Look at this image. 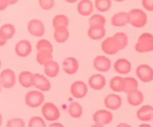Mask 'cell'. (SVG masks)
<instances>
[{
	"instance_id": "cell-4",
	"label": "cell",
	"mask_w": 153,
	"mask_h": 127,
	"mask_svg": "<svg viewBox=\"0 0 153 127\" xmlns=\"http://www.w3.org/2000/svg\"><path fill=\"white\" fill-rule=\"evenodd\" d=\"M41 113L46 120L52 122L58 120L61 115L59 109L56 105L50 102L43 104L41 107Z\"/></svg>"
},
{
	"instance_id": "cell-43",
	"label": "cell",
	"mask_w": 153,
	"mask_h": 127,
	"mask_svg": "<svg viewBox=\"0 0 153 127\" xmlns=\"http://www.w3.org/2000/svg\"><path fill=\"white\" fill-rule=\"evenodd\" d=\"M7 2V4L9 5H13L18 1V0H4Z\"/></svg>"
},
{
	"instance_id": "cell-31",
	"label": "cell",
	"mask_w": 153,
	"mask_h": 127,
	"mask_svg": "<svg viewBox=\"0 0 153 127\" xmlns=\"http://www.w3.org/2000/svg\"><path fill=\"white\" fill-rule=\"evenodd\" d=\"M90 26H100L103 27L106 24V18L103 15L100 13L91 14L88 21Z\"/></svg>"
},
{
	"instance_id": "cell-17",
	"label": "cell",
	"mask_w": 153,
	"mask_h": 127,
	"mask_svg": "<svg viewBox=\"0 0 153 127\" xmlns=\"http://www.w3.org/2000/svg\"><path fill=\"white\" fill-rule=\"evenodd\" d=\"M131 62L126 58H119L114 64V71L119 74H128L131 71Z\"/></svg>"
},
{
	"instance_id": "cell-48",
	"label": "cell",
	"mask_w": 153,
	"mask_h": 127,
	"mask_svg": "<svg viewBox=\"0 0 153 127\" xmlns=\"http://www.w3.org/2000/svg\"><path fill=\"white\" fill-rule=\"evenodd\" d=\"M91 127H104V126H102V125H99V124H94V125H92Z\"/></svg>"
},
{
	"instance_id": "cell-28",
	"label": "cell",
	"mask_w": 153,
	"mask_h": 127,
	"mask_svg": "<svg viewBox=\"0 0 153 127\" xmlns=\"http://www.w3.org/2000/svg\"><path fill=\"white\" fill-rule=\"evenodd\" d=\"M67 112L70 117H72L73 118H80L83 114V108L79 102L73 101L69 105Z\"/></svg>"
},
{
	"instance_id": "cell-6",
	"label": "cell",
	"mask_w": 153,
	"mask_h": 127,
	"mask_svg": "<svg viewBox=\"0 0 153 127\" xmlns=\"http://www.w3.org/2000/svg\"><path fill=\"white\" fill-rule=\"evenodd\" d=\"M27 31L34 37H43L46 32V28L41 20L38 19H31L27 23Z\"/></svg>"
},
{
	"instance_id": "cell-36",
	"label": "cell",
	"mask_w": 153,
	"mask_h": 127,
	"mask_svg": "<svg viewBox=\"0 0 153 127\" xmlns=\"http://www.w3.org/2000/svg\"><path fill=\"white\" fill-rule=\"evenodd\" d=\"M28 127H46V123L42 117L33 116L28 120Z\"/></svg>"
},
{
	"instance_id": "cell-9",
	"label": "cell",
	"mask_w": 153,
	"mask_h": 127,
	"mask_svg": "<svg viewBox=\"0 0 153 127\" xmlns=\"http://www.w3.org/2000/svg\"><path fill=\"white\" fill-rule=\"evenodd\" d=\"M113 114L111 112L107 109H100L97 110L93 115V120L96 124L105 126L109 124L113 120Z\"/></svg>"
},
{
	"instance_id": "cell-38",
	"label": "cell",
	"mask_w": 153,
	"mask_h": 127,
	"mask_svg": "<svg viewBox=\"0 0 153 127\" xmlns=\"http://www.w3.org/2000/svg\"><path fill=\"white\" fill-rule=\"evenodd\" d=\"M40 7L44 10H50L55 6V0H38Z\"/></svg>"
},
{
	"instance_id": "cell-25",
	"label": "cell",
	"mask_w": 153,
	"mask_h": 127,
	"mask_svg": "<svg viewBox=\"0 0 153 127\" xmlns=\"http://www.w3.org/2000/svg\"><path fill=\"white\" fill-rule=\"evenodd\" d=\"M70 34L68 28H58L54 29V39H55V42L60 43V44H62L67 41V40L70 38Z\"/></svg>"
},
{
	"instance_id": "cell-7",
	"label": "cell",
	"mask_w": 153,
	"mask_h": 127,
	"mask_svg": "<svg viewBox=\"0 0 153 127\" xmlns=\"http://www.w3.org/2000/svg\"><path fill=\"white\" fill-rule=\"evenodd\" d=\"M16 76L14 71L10 68H4L0 73V83L4 89H11L15 86Z\"/></svg>"
},
{
	"instance_id": "cell-32",
	"label": "cell",
	"mask_w": 153,
	"mask_h": 127,
	"mask_svg": "<svg viewBox=\"0 0 153 127\" xmlns=\"http://www.w3.org/2000/svg\"><path fill=\"white\" fill-rule=\"evenodd\" d=\"M94 5L98 11L105 13L112 7V1L111 0H95Z\"/></svg>"
},
{
	"instance_id": "cell-49",
	"label": "cell",
	"mask_w": 153,
	"mask_h": 127,
	"mask_svg": "<svg viewBox=\"0 0 153 127\" xmlns=\"http://www.w3.org/2000/svg\"><path fill=\"white\" fill-rule=\"evenodd\" d=\"M114 1H117V2H123V1H124L125 0H114Z\"/></svg>"
},
{
	"instance_id": "cell-46",
	"label": "cell",
	"mask_w": 153,
	"mask_h": 127,
	"mask_svg": "<svg viewBox=\"0 0 153 127\" xmlns=\"http://www.w3.org/2000/svg\"><path fill=\"white\" fill-rule=\"evenodd\" d=\"M138 127H152V126L148 123H143V124H140Z\"/></svg>"
},
{
	"instance_id": "cell-10",
	"label": "cell",
	"mask_w": 153,
	"mask_h": 127,
	"mask_svg": "<svg viewBox=\"0 0 153 127\" xmlns=\"http://www.w3.org/2000/svg\"><path fill=\"white\" fill-rule=\"evenodd\" d=\"M93 66L99 72H108L111 68V61L107 56L97 55L93 61Z\"/></svg>"
},
{
	"instance_id": "cell-1",
	"label": "cell",
	"mask_w": 153,
	"mask_h": 127,
	"mask_svg": "<svg viewBox=\"0 0 153 127\" xmlns=\"http://www.w3.org/2000/svg\"><path fill=\"white\" fill-rule=\"evenodd\" d=\"M137 53H149L153 51V36L151 33L145 32L140 34L134 46Z\"/></svg>"
},
{
	"instance_id": "cell-30",
	"label": "cell",
	"mask_w": 153,
	"mask_h": 127,
	"mask_svg": "<svg viewBox=\"0 0 153 127\" xmlns=\"http://www.w3.org/2000/svg\"><path fill=\"white\" fill-rule=\"evenodd\" d=\"M53 52L47 51H37L36 54V60L40 65H44L50 60L53 59Z\"/></svg>"
},
{
	"instance_id": "cell-45",
	"label": "cell",
	"mask_w": 153,
	"mask_h": 127,
	"mask_svg": "<svg viewBox=\"0 0 153 127\" xmlns=\"http://www.w3.org/2000/svg\"><path fill=\"white\" fill-rule=\"evenodd\" d=\"M67 3H70V4H73V3H76L77 1H79V0H65Z\"/></svg>"
},
{
	"instance_id": "cell-44",
	"label": "cell",
	"mask_w": 153,
	"mask_h": 127,
	"mask_svg": "<svg viewBox=\"0 0 153 127\" xmlns=\"http://www.w3.org/2000/svg\"><path fill=\"white\" fill-rule=\"evenodd\" d=\"M116 127H132L131 125L128 124V123H120L119 124H117L116 126Z\"/></svg>"
},
{
	"instance_id": "cell-14",
	"label": "cell",
	"mask_w": 153,
	"mask_h": 127,
	"mask_svg": "<svg viewBox=\"0 0 153 127\" xmlns=\"http://www.w3.org/2000/svg\"><path fill=\"white\" fill-rule=\"evenodd\" d=\"M34 86L38 91L43 92H49L51 89L52 85L46 76L37 73V74H34V86Z\"/></svg>"
},
{
	"instance_id": "cell-8",
	"label": "cell",
	"mask_w": 153,
	"mask_h": 127,
	"mask_svg": "<svg viewBox=\"0 0 153 127\" xmlns=\"http://www.w3.org/2000/svg\"><path fill=\"white\" fill-rule=\"evenodd\" d=\"M135 74L137 78L143 83H151L153 80V69L147 64H140L137 65Z\"/></svg>"
},
{
	"instance_id": "cell-37",
	"label": "cell",
	"mask_w": 153,
	"mask_h": 127,
	"mask_svg": "<svg viewBox=\"0 0 153 127\" xmlns=\"http://www.w3.org/2000/svg\"><path fill=\"white\" fill-rule=\"evenodd\" d=\"M25 123L23 119L15 117L8 120L6 123V127H25Z\"/></svg>"
},
{
	"instance_id": "cell-5",
	"label": "cell",
	"mask_w": 153,
	"mask_h": 127,
	"mask_svg": "<svg viewBox=\"0 0 153 127\" xmlns=\"http://www.w3.org/2000/svg\"><path fill=\"white\" fill-rule=\"evenodd\" d=\"M101 48L103 53L108 56H113L121 51L119 43L113 36L106 37L103 40L101 44Z\"/></svg>"
},
{
	"instance_id": "cell-40",
	"label": "cell",
	"mask_w": 153,
	"mask_h": 127,
	"mask_svg": "<svg viewBox=\"0 0 153 127\" xmlns=\"http://www.w3.org/2000/svg\"><path fill=\"white\" fill-rule=\"evenodd\" d=\"M7 7H8V4L4 0H0V11L5 10Z\"/></svg>"
},
{
	"instance_id": "cell-13",
	"label": "cell",
	"mask_w": 153,
	"mask_h": 127,
	"mask_svg": "<svg viewBox=\"0 0 153 127\" xmlns=\"http://www.w3.org/2000/svg\"><path fill=\"white\" fill-rule=\"evenodd\" d=\"M61 65L63 71L68 75H73L76 74L79 69V60L73 57H66L63 60Z\"/></svg>"
},
{
	"instance_id": "cell-18",
	"label": "cell",
	"mask_w": 153,
	"mask_h": 127,
	"mask_svg": "<svg viewBox=\"0 0 153 127\" xmlns=\"http://www.w3.org/2000/svg\"><path fill=\"white\" fill-rule=\"evenodd\" d=\"M104 104L110 110H117L122 106V98L117 94H109L105 98Z\"/></svg>"
},
{
	"instance_id": "cell-24",
	"label": "cell",
	"mask_w": 153,
	"mask_h": 127,
	"mask_svg": "<svg viewBox=\"0 0 153 127\" xmlns=\"http://www.w3.org/2000/svg\"><path fill=\"white\" fill-rule=\"evenodd\" d=\"M127 101L128 104L133 106H140L144 101V95L138 89L126 93Z\"/></svg>"
},
{
	"instance_id": "cell-21",
	"label": "cell",
	"mask_w": 153,
	"mask_h": 127,
	"mask_svg": "<svg viewBox=\"0 0 153 127\" xmlns=\"http://www.w3.org/2000/svg\"><path fill=\"white\" fill-rule=\"evenodd\" d=\"M43 71L46 77H50V78H55V77H58V75L59 74V64L54 59H52L43 65Z\"/></svg>"
},
{
	"instance_id": "cell-20",
	"label": "cell",
	"mask_w": 153,
	"mask_h": 127,
	"mask_svg": "<svg viewBox=\"0 0 153 127\" xmlns=\"http://www.w3.org/2000/svg\"><path fill=\"white\" fill-rule=\"evenodd\" d=\"M136 115L138 120L143 122H149L152 120L153 109L151 105L142 106L137 111Z\"/></svg>"
},
{
	"instance_id": "cell-35",
	"label": "cell",
	"mask_w": 153,
	"mask_h": 127,
	"mask_svg": "<svg viewBox=\"0 0 153 127\" xmlns=\"http://www.w3.org/2000/svg\"><path fill=\"white\" fill-rule=\"evenodd\" d=\"M117 41L119 43L120 46L121 51L125 49L127 47L128 43V37L127 34L124 32H117L114 34L113 36Z\"/></svg>"
},
{
	"instance_id": "cell-16",
	"label": "cell",
	"mask_w": 153,
	"mask_h": 127,
	"mask_svg": "<svg viewBox=\"0 0 153 127\" xmlns=\"http://www.w3.org/2000/svg\"><path fill=\"white\" fill-rule=\"evenodd\" d=\"M111 24L114 27L122 28L129 24L128 12L120 11L114 13L111 18Z\"/></svg>"
},
{
	"instance_id": "cell-2",
	"label": "cell",
	"mask_w": 153,
	"mask_h": 127,
	"mask_svg": "<svg viewBox=\"0 0 153 127\" xmlns=\"http://www.w3.org/2000/svg\"><path fill=\"white\" fill-rule=\"evenodd\" d=\"M129 24L136 28H141L147 24L148 16L144 10L140 8L131 9L128 12Z\"/></svg>"
},
{
	"instance_id": "cell-41",
	"label": "cell",
	"mask_w": 153,
	"mask_h": 127,
	"mask_svg": "<svg viewBox=\"0 0 153 127\" xmlns=\"http://www.w3.org/2000/svg\"><path fill=\"white\" fill-rule=\"evenodd\" d=\"M6 43H7V40H6L4 37H3V36L1 35V32H0V47H2V46H4V45L6 44Z\"/></svg>"
},
{
	"instance_id": "cell-22",
	"label": "cell",
	"mask_w": 153,
	"mask_h": 127,
	"mask_svg": "<svg viewBox=\"0 0 153 127\" xmlns=\"http://www.w3.org/2000/svg\"><path fill=\"white\" fill-rule=\"evenodd\" d=\"M34 74L29 71H22L18 76V81L21 86L24 88H30L34 86Z\"/></svg>"
},
{
	"instance_id": "cell-52",
	"label": "cell",
	"mask_w": 153,
	"mask_h": 127,
	"mask_svg": "<svg viewBox=\"0 0 153 127\" xmlns=\"http://www.w3.org/2000/svg\"><path fill=\"white\" fill-rule=\"evenodd\" d=\"M0 22H1V18H0Z\"/></svg>"
},
{
	"instance_id": "cell-11",
	"label": "cell",
	"mask_w": 153,
	"mask_h": 127,
	"mask_svg": "<svg viewBox=\"0 0 153 127\" xmlns=\"http://www.w3.org/2000/svg\"><path fill=\"white\" fill-rule=\"evenodd\" d=\"M88 92V85L82 80H76L70 86V93L73 98L82 99L85 98Z\"/></svg>"
},
{
	"instance_id": "cell-47",
	"label": "cell",
	"mask_w": 153,
	"mask_h": 127,
	"mask_svg": "<svg viewBox=\"0 0 153 127\" xmlns=\"http://www.w3.org/2000/svg\"><path fill=\"white\" fill-rule=\"evenodd\" d=\"M2 122H3V117L1 114L0 113V127H1V125H2Z\"/></svg>"
},
{
	"instance_id": "cell-3",
	"label": "cell",
	"mask_w": 153,
	"mask_h": 127,
	"mask_svg": "<svg viewBox=\"0 0 153 127\" xmlns=\"http://www.w3.org/2000/svg\"><path fill=\"white\" fill-rule=\"evenodd\" d=\"M45 97L43 92L38 90H31L25 95V103L30 108H37L44 103Z\"/></svg>"
},
{
	"instance_id": "cell-29",
	"label": "cell",
	"mask_w": 153,
	"mask_h": 127,
	"mask_svg": "<svg viewBox=\"0 0 153 127\" xmlns=\"http://www.w3.org/2000/svg\"><path fill=\"white\" fill-rule=\"evenodd\" d=\"M0 32L6 40H9L13 37L16 34L14 25L10 23H4L0 27Z\"/></svg>"
},
{
	"instance_id": "cell-34",
	"label": "cell",
	"mask_w": 153,
	"mask_h": 127,
	"mask_svg": "<svg viewBox=\"0 0 153 127\" xmlns=\"http://www.w3.org/2000/svg\"><path fill=\"white\" fill-rule=\"evenodd\" d=\"M37 51H47L53 52V46L49 40L46 39H40L36 44Z\"/></svg>"
},
{
	"instance_id": "cell-27",
	"label": "cell",
	"mask_w": 153,
	"mask_h": 127,
	"mask_svg": "<svg viewBox=\"0 0 153 127\" xmlns=\"http://www.w3.org/2000/svg\"><path fill=\"white\" fill-rule=\"evenodd\" d=\"M70 19L65 14H57L52 19V27L54 29L58 28H68Z\"/></svg>"
},
{
	"instance_id": "cell-39",
	"label": "cell",
	"mask_w": 153,
	"mask_h": 127,
	"mask_svg": "<svg viewBox=\"0 0 153 127\" xmlns=\"http://www.w3.org/2000/svg\"><path fill=\"white\" fill-rule=\"evenodd\" d=\"M142 6L149 12L153 11V0H142Z\"/></svg>"
},
{
	"instance_id": "cell-19",
	"label": "cell",
	"mask_w": 153,
	"mask_h": 127,
	"mask_svg": "<svg viewBox=\"0 0 153 127\" xmlns=\"http://www.w3.org/2000/svg\"><path fill=\"white\" fill-rule=\"evenodd\" d=\"M94 10V3L91 0H79L77 4V10L82 16H89Z\"/></svg>"
},
{
	"instance_id": "cell-15",
	"label": "cell",
	"mask_w": 153,
	"mask_h": 127,
	"mask_svg": "<svg viewBox=\"0 0 153 127\" xmlns=\"http://www.w3.org/2000/svg\"><path fill=\"white\" fill-rule=\"evenodd\" d=\"M88 85L94 90H102L106 85L105 77L100 73L92 74L88 79Z\"/></svg>"
},
{
	"instance_id": "cell-42",
	"label": "cell",
	"mask_w": 153,
	"mask_h": 127,
	"mask_svg": "<svg viewBox=\"0 0 153 127\" xmlns=\"http://www.w3.org/2000/svg\"><path fill=\"white\" fill-rule=\"evenodd\" d=\"M49 127H65L62 123H58V122H54V123H52L50 125H49Z\"/></svg>"
},
{
	"instance_id": "cell-51",
	"label": "cell",
	"mask_w": 153,
	"mask_h": 127,
	"mask_svg": "<svg viewBox=\"0 0 153 127\" xmlns=\"http://www.w3.org/2000/svg\"><path fill=\"white\" fill-rule=\"evenodd\" d=\"M1 61L0 59V69H1Z\"/></svg>"
},
{
	"instance_id": "cell-33",
	"label": "cell",
	"mask_w": 153,
	"mask_h": 127,
	"mask_svg": "<svg viewBox=\"0 0 153 127\" xmlns=\"http://www.w3.org/2000/svg\"><path fill=\"white\" fill-rule=\"evenodd\" d=\"M124 81H125V86H124L123 92L125 93H128L136 89H138V82L134 77H124Z\"/></svg>"
},
{
	"instance_id": "cell-50",
	"label": "cell",
	"mask_w": 153,
	"mask_h": 127,
	"mask_svg": "<svg viewBox=\"0 0 153 127\" xmlns=\"http://www.w3.org/2000/svg\"><path fill=\"white\" fill-rule=\"evenodd\" d=\"M1 83H0V93H1Z\"/></svg>"
},
{
	"instance_id": "cell-12",
	"label": "cell",
	"mask_w": 153,
	"mask_h": 127,
	"mask_svg": "<svg viewBox=\"0 0 153 127\" xmlns=\"http://www.w3.org/2000/svg\"><path fill=\"white\" fill-rule=\"evenodd\" d=\"M14 51L19 57H27L32 52V45L28 40H20L14 46Z\"/></svg>"
},
{
	"instance_id": "cell-26",
	"label": "cell",
	"mask_w": 153,
	"mask_h": 127,
	"mask_svg": "<svg viewBox=\"0 0 153 127\" xmlns=\"http://www.w3.org/2000/svg\"><path fill=\"white\" fill-rule=\"evenodd\" d=\"M110 89L114 92H123L125 81L124 77L121 76H115L112 77L109 83Z\"/></svg>"
},
{
	"instance_id": "cell-23",
	"label": "cell",
	"mask_w": 153,
	"mask_h": 127,
	"mask_svg": "<svg viewBox=\"0 0 153 127\" xmlns=\"http://www.w3.org/2000/svg\"><path fill=\"white\" fill-rule=\"evenodd\" d=\"M87 34L91 40H100L105 37L106 29L105 26H90L87 31Z\"/></svg>"
}]
</instances>
